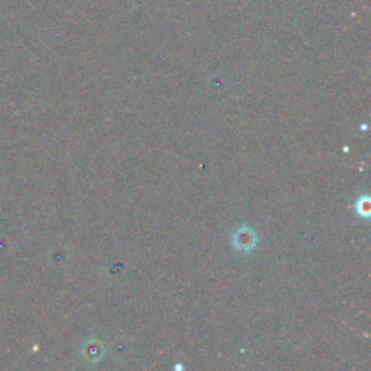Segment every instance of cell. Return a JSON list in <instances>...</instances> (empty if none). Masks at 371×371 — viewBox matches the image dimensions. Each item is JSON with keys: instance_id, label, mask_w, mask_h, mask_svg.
I'll use <instances>...</instances> for the list:
<instances>
[{"instance_id": "3", "label": "cell", "mask_w": 371, "mask_h": 371, "mask_svg": "<svg viewBox=\"0 0 371 371\" xmlns=\"http://www.w3.org/2000/svg\"><path fill=\"white\" fill-rule=\"evenodd\" d=\"M356 211H357L358 216L368 219V216H370V199H368V196H363L357 200Z\"/></svg>"}, {"instance_id": "1", "label": "cell", "mask_w": 371, "mask_h": 371, "mask_svg": "<svg viewBox=\"0 0 371 371\" xmlns=\"http://www.w3.org/2000/svg\"><path fill=\"white\" fill-rule=\"evenodd\" d=\"M259 244V237L255 234V230L248 226L247 223H242L240 228L235 229L232 234V245L242 254H249L254 251V248Z\"/></svg>"}, {"instance_id": "2", "label": "cell", "mask_w": 371, "mask_h": 371, "mask_svg": "<svg viewBox=\"0 0 371 371\" xmlns=\"http://www.w3.org/2000/svg\"><path fill=\"white\" fill-rule=\"evenodd\" d=\"M83 351H84L86 361L91 363V364H96V363L102 361V358L105 357L106 348H105V345L100 341H98V339H90L83 346Z\"/></svg>"}]
</instances>
